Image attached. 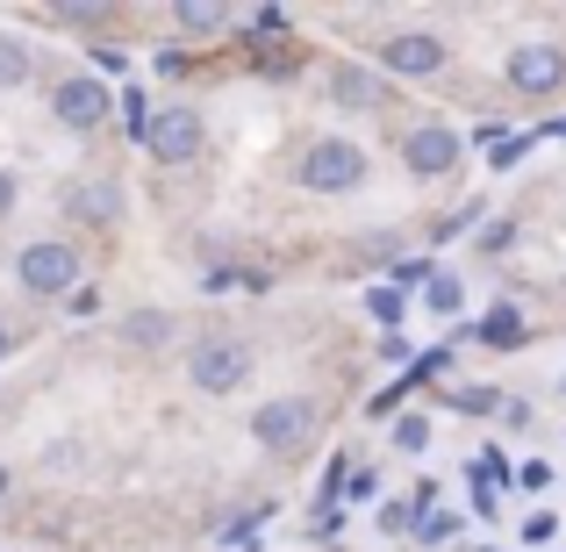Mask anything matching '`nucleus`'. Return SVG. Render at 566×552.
<instances>
[{"label": "nucleus", "mask_w": 566, "mask_h": 552, "mask_svg": "<svg viewBox=\"0 0 566 552\" xmlns=\"http://www.w3.org/2000/svg\"><path fill=\"white\" fill-rule=\"evenodd\" d=\"M251 438H259L265 452H302V445L316 438V402H308V395H280V402H265V409L251 416Z\"/></svg>", "instance_id": "nucleus-4"}, {"label": "nucleus", "mask_w": 566, "mask_h": 552, "mask_svg": "<svg viewBox=\"0 0 566 552\" xmlns=\"http://www.w3.org/2000/svg\"><path fill=\"white\" fill-rule=\"evenodd\" d=\"M374 316L380 323H401V288H374Z\"/></svg>", "instance_id": "nucleus-20"}, {"label": "nucleus", "mask_w": 566, "mask_h": 552, "mask_svg": "<svg viewBox=\"0 0 566 552\" xmlns=\"http://www.w3.org/2000/svg\"><path fill=\"white\" fill-rule=\"evenodd\" d=\"M294 180H302L308 194H352L366 180V152L345 144V137H323V144H308V158L294 166Z\"/></svg>", "instance_id": "nucleus-2"}, {"label": "nucleus", "mask_w": 566, "mask_h": 552, "mask_svg": "<svg viewBox=\"0 0 566 552\" xmlns=\"http://www.w3.org/2000/svg\"><path fill=\"white\" fill-rule=\"evenodd\" d=\"M430 309H438V316H459V280H452V273L430 280Z\"/></svg>", "instance_id": "nucleus-17"}, {"label": "nucleus", "mask_w": 566, "mask_h": 552, "mask_svg": "<svg viewBox=\"0 0 566 552\" xmlns=\"http://www.w3.org/2000/svg\"><path fill=\"white\" fill-rule=\"evenodd\" d=\"M251 29H259V37H287V8H259Z\"/></svg>", "instance_id": "nucleus-19"}, {"label": "nucleus", "mask_w": 566, "mask_h": 552, "mask_svg": "<svg viewBox=\"0 0 566 552\" xmlns=\"http://www.w3.org/2000/svg\"><path fill=\"white\" fill-rule=\"evenodd\" d=\"M8 352H14V331H8V323H0V360H8Z\"/></svg>", "instance_id": "nucleus-24"}, {"label": "nucleus", "mask_w": 566, "mask_h": 552, "mask_svg": "<svg viewBox=\"0 0 566 552\" xmlns=\"http://www.w3.org/2000/svg\"><path fill=\"white\" fill-rule=\"evenodd\" d=\"M459 158H467V137L444 129V123H416L409 137H401V166H409L416 180H444Z\"/></svg>", "instance_id": "nucleus-5"}, {"label": "nucleus", "mask_w": 566, "mask_h": 552, "mask_svg": "<svg viewBox=\"0 0 566 552\" xmlns=\"http://www.w3.org/2000/svg\"><path fill=\"white\" fill-rule=\"evenodd\" d=\"M94 65L108 72V80H123V51H108V43H94Z\"/></svg>", "instance_id": "nucleus-23"}, {"label": "nucleus", "mask_w": 566, "mask_h": 552, "mask_svg": "<svg viewBox=\"0 0 566 552\" xmlns=\"http://www.w3.org/2000/svg\"><path fill=\"white\" fill-rule=\"evenodd\" d=\"M144 144H151L158 166H193L208 137H201V115H193V108H158L151 129H144Z\"/></svg>", "instance_id": "nucleus-7"}, {"label": "nucleus", "mask_w": 566, "mask_h": 552, "mask_svg": "<svg viewBox=\"0 0 566 552\" xmlns=\"http://www.w3.org/2000/svg\"><path fill=\"white\" fill-rule=\"evenodd\" d=\"M108 80H57L51 86V115L65 129H94V123H108Z\"/></svg>", "instance_id": "nucleus-9"}, {"label": "nucleus", "mask_w": 566, "mask_h": 552, "mask_svg": "<svg viewBox=\"0 0 566 552\" xmlns=\"http://www.w3.org/2000/svg\"><path fill=\"white\" fill-rule=\"evenodd\" d=\"M331 101H337V108H352V115H374L380 101H387V86H380V72H366V65H337L331 72Z\"/></svg>", "instance_id": "nucleus-11"}, {"label": "nucleus", "mask_w": 566, "mask_h": 552, "mask_svg": "<svg viewBox=\"0 0 566 552\" xmlns=\"http://www.w3.org/2000/svg\"><path fill=\"white\" fill-rule=\"evenodd\" d=\"M172 22H180L187 37H216V29H230V8H216V0H180Z\"/></svg>", "instance_id": "nucleus-13"}, {"label": "nucleus", "mask_w": 566, "mask_h": 552, "mask_svg": "<svg viewBox=\"0 0 566 552\" xmlns=\"http://www.w3.org/2000/svg\"><path fill=\"white\" fill-rule=\"evenodd\" d=\"M473 337H481V345H495V352H516V345H524V316H516L510 302H495V309L481 316V331H473Z\"/></svg>", "instance_id": "nucleus-12"}, {"label": "nucleus", "mask_w": 566, "mask_h": 552, "mask_svg": "<svg viewBox=\"0 0 566 552\" xmlns=\"http://www.w3.org/2000/svg\"><path fill=\"white\" fill-rule=\"evenodd\" d=\"M452 409H467V416H495L502 402H495V387H467V395H452Z\"/></svg>", "instance_id": "nucleus-18"}, {"label": "nucleus", "mask_w": 566, "mask_h": 552, "mask_svg": "<svg viewBox=\"0 0 566 552\" xmlns=\"http://www.w3.org/2000/svg\"><path fill=\"white\" fill-rule=\"evenodd\" d=\"M14 280H22L29 294H72L80 288V251L57 244V237H36V244H22V259H14Z\"/></svg>", "instance_id": "nucleus-3"}, {"label": "nucleus", "mask_w": 566, "mask_h": 552, "mask_svg": "<svg viewBox=\"0 0 566 552\" xmlns=\"http://www.w3.org/2000/svg\"><path fill=\"white\" fill-rule=\"evenodd\" d=\"M244 373H251L244 337H201V345L187 352V381H193V395H237V387H244Z\"/></svg>", "instance_id": "nucleus-1"}, {"label": "nucleus", "mask_w": 566, "mask_h": 552, "mask_svg": "<svg viewBox=\"0 0 566 552\" xmlns=\"http://www.w3.org/2000/svg\"><path fill=\"white\" fill-rule=\"evenodd\" d=\"M29 80V51L14 37H0V86H22Z\"/></svg>", "instance_id": "nucleus-15"}, {"label": "nucleus", "mask_w": 566, "mask_h": 552, "mask_svg": "<svg viewBox=\"0 0 566 552\" xmlns=\"http://www.w3.org/2000/svg\"><path fill=\"white\" fill-rule=\"evenodd\" d=\"M14 201V180H8V173H0V208H8Z\"/></svg>", "instance_id": "nucleus-25"}, {"label": "nucleus", "mask_w": 566, "mask_h": 552, "mask_svg": "<svg viewBox=\"0 0 566 552\" xmlns=\"http://www.w3.org/2000/svg\"><path fill=\"white\" fill-rule=\"evenodd\" d=\"M0 496H8V467H0Z\"/></svg>", "instance_id": "nucleus-26"}, {"label": "nucleus", "mask_w": 566, "mask_h": 552, "mask_svg": "<svg viewBox=\"0 0 566 552\" xmlns=\"http://www.w3.org/2000/svg\"><path fill=\"white\" fill-rule=\"evenodd\" d=\"M510 244H516V222H495V230L481 237V251H510Z\"/></svg>", "instance_id": "nucleus-22"}, {"label": "nucleus", "mask_w": 566, "mask_h": 552, "mask_svg": "<svg viewBox=\"0 0 566 552\" xmlns=\"http://www.w3.org/2000/svg\"><path fill=\"white\" fill-rule=\"evenodd\" d=\"M409 524H416L409 502H387V510H380V531H387V539H395V531H409Z\"/></svg>", "instance_id": "nucleus-21"}, {"label": "nucleus", "mask_w": 566, "mask_h": 552, "mask_svg": "<svg viewBox=\"0 0 566 552\" xmlns=\"http://www.w3.org/2000/svg\"><path fill=\"white\" fill-rule=\"evenodd\" d=\"M395 445H401V452H423V445H430V424H423V416H395Z\"/></svg>", "instance_id": "nucleus-16"}, {"label": "nucleus", "mask_w": 566, "mask_h": 552, "mask_svg": "<svg viewBox=\"0 0 566 552\" xmlns=\"http://www.w3.org/2000/svg\"><path fill=\"white\" fill-rule=\"evenodd\" d=\"M502 72H510L516 94L545 101V94H559V86H566V51H559V43H516Z\"/></svg>", "instance_id": "nucleus-6"}, {"label": "nucleus", "mask_w": 566, "mask_h": 552, "mask_svg": "<svg viewBox=\"0 0 566 552\" xmlns=\"http://www.w3.org/2000/svg\"><path fill=\"white\" fill-rule=\"evenodd\" d=\"M123 337H129V345H166V337H172V316H166V309H129V316H123Z\"/></svg>", "instance_id": "nucleus-14"}, {"label": "nucleus", "mask_w": 566, "mask_h": 552, "mask_svg": "<svg viewBox=\"0 0 566 552\" xmlns=\"http://www.w3.org/2000/svg\"><path fill=\"white\" fill-rule=\"evenodd\" d=\"M444 51H452L444 37H430V29H409V37H387V43H380V72L430 80V72H444Z\"/></svg>", "instance_id": "nucleus-8"}, {"label": "nucleus", "mask_w": 566, "mask_h": 552, "mask_svg": "<svg viewBox=\"0 0 566 552\" xmlns=\"http://www.w3.org/2000/svg\"><path fill=\"white\" fill-rule=\"evenodd\" d=\"M65 216L86 222V230H108V222H123V187L115 180H80L65 194Z\"/></svg>", "instance_id": "nucleus-10"}]
</instances>
